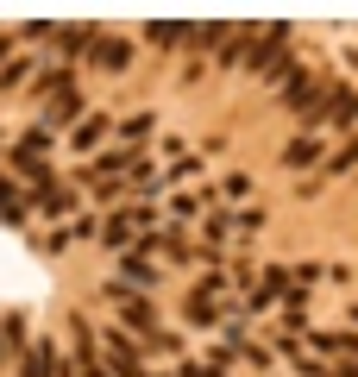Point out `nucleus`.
<instances>
[{"mask_svg":"<svg viewBox=\"0 0 358 377\" xmlns=\"http://www.w3.org/2000/svg\"><path fill=\"white\" fill-rule=\"evenodd\" d=\"M101 69H126V45H101Z\"/></svg>","mask_w":358,"mask_h":377,"instance_id":"obj_1","label":"nucleus"}]
</instances>
